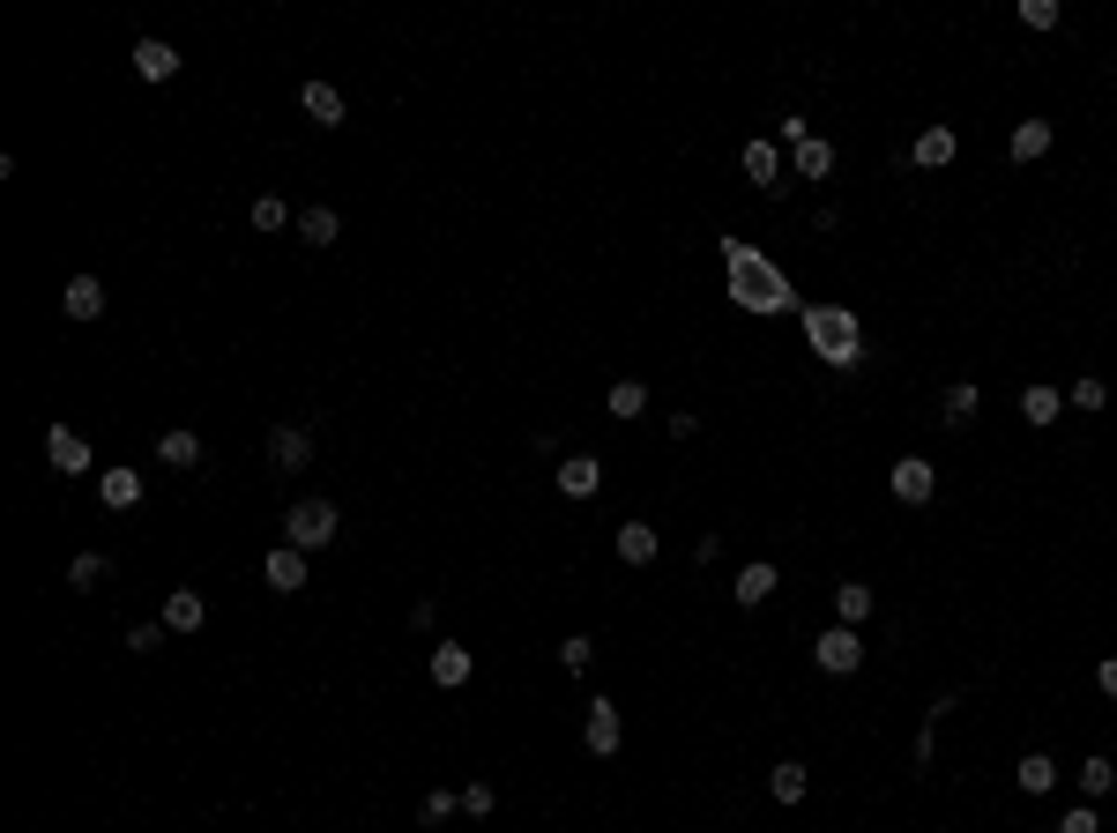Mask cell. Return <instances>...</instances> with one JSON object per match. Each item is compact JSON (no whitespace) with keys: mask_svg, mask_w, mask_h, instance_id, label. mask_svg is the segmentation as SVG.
Listing matches in <instances>:
<instances>
[{"mask_svg":"<svg viewBox=\"0 0 1117 833\" xmlns=\"http://www.w3.org/2000/svg\"><path fill=\"white\" fill-rule=\"evenodd\" d=\"M722 269H730V298H738L745 313H797V291H790V275L775 269L760 245H745V239H722Z\"/></svg>","mask_w":1117,"mask_h":833,"instance_id":"1","label":"cell"},{"mask_svg":"<svg viewBox=\"0 0 1117 833\" xmlns=\"http://www.w3.org/2000/svg\"><path fill=\"white\" fill-rule=\"evenodd\" d=\"M797 320H805V343H812L819 365H835V372L865 365V320L849 305H797Z\"/></svg>","mask_w":1117,"mask_h":833,"instance_id":"2","label":"cell"},{"mask_svg":"<svg viewBox=\"0 0 1117 833\" xmlns=\"http://www.w3.org/2000/svg\"><path fill=\"white\" fill-rule=\"evenodd\" d=\"M336 536H343L336 499H298L291 514H283V543H291V551H328Z\"/></svg>","mask_w":1117,"mask_h":833,"instance_id":"3","label":"cell"},{"mask_svg":"<svg viewBox=\"0 0 1117 833\" xmlns=\"http://www.w3.org/2000/svg\"><path fill=\"white\" fill-rule=\"evenodd\" d=\"M812 662L827 670V678H857V670H865V640H857V625H827V633L812 640Z\"/></svg>","mask_w":1117,"mask_h":833,"instance_id":"4","label":"cell"},{"mask_svg":"<svg viewBox=\"0 0 1117 833\" xmlns=\"http://www.w3.org/2000/svg\"><path fill=\"white\" fill-rule=\"evenodd\" d=\"M887 484H894L901 506H931V499H939V469L924 462V454H901V462L887 469Z\"/></svg>","mask_w":1117,"mask_h":833,"instance_id":"5","label":"cell"},{"mask_svg":"<svg viewBox=\"0 0 1117 833\" xmlns=\"http://www.w3.org/2000/svg\"><path fill=\"white\" fill-rule=\"evenodd\" d=\"M269 462H276V476H298V469L313 462V432H306V424H276L269 432Z\"/></svg>","mask_w":1117,"mask_h":833,"instance_id":"6","label":"cell"},{"mask_svg":"<svg viewBox=\"0 0 1117 833\" xmlns=\"http://www.w3.org/2000/svg\"><path fill=\"white\" fill-rule=\"evenodd\" d=\"M425 670H432V685H440V692H455V685H470V678H477V655L462 648V640H440Z\"/></svg>","mask_w":1117,"mask_h":833,"instance_id":"7","label":"cell"},{"mask_svg":"<svg viewBox=\"0 0 1117 833\" xmlns=\"http://www.w3.org/2000/svg\"><path fill=\"white\" fill-rule=\"evenodd\" d=\"M954 157H961V134H954V127H924L917 142H909V164H917V172H946Z\"/></svg>","mask_w":1117,"mask_h":833,"instance_id":"8","label":"cell"},{"mask_svg":"<svg viewBox=\"0 0 1117 833\" xmlns=\"http://www.w3.org/2000/svg\"><path fill=\"white\" fill-rule=\"evenodd\" d=\"M46 462L60 469V476H82V469H90V440H82L74 424H52L46 432Z\"/></svg>","mask_w":1117,"mask_h":833,"instance_id":"9","label":"cell"},{"mask_svg":"<svg viewBox=\"0 0 1117 833\" xmlns=\"http://www.w3.org/2000/svg\"><path fill=\"white\" fill-rule=\"evenodd\" d=\"M619 707H611V700H589V722H581V744H589V752H596V760H611V752H619Z\"/></svg>","mask_w":1117,"mask_h":833,"instance_id":"10","label":"cell"},{"mask_svg":"<svg viewBox=\"0 0 1117 833\" xmlns=\"http://www.w3.org/2000/svg\"><path fill=\"white\" fill-rule=\"evenodd\" d=\"M551 484L567 491V499H596V491H604V462H596V454H567Z\"/></svg>","mask_w":1117,"mask_h":833,"instance_id":"11","label":"cell"},{"mask_svg":"<svg viewBox=\"0 0 1117 833\" xmlns=\"http://www.w3.org/2000/svg\"><path fill=\"white\" fill-rule=\"evenodd\" d=\"M745 179H760L768 194H782V187H790V179H782V142H760V134H752V142H745Z\"/></svg>","mask_w":1117,"mask_h":833,"instance_id":"12","label":"cell"},{"mask_svg":"<svg viewBox=\"0 0 1117 833\" xmlns=\"http://www.w3.org/2000/svg\"><path fill=\"white\" fill-rule=\"evenodd\" d=\"M298 104H306V120H313V127H343V120H350V104H343V90H336V82H306V90H298Z\"/></svg>","mask_w":1117,"mask_h":833,"instance_id":"13","label":"cell"},{"mask_svg":"<svg viewBox=\"0 0 1117 833\" xmlns=\"http://www.w3.org/2000/svg\"><path fill=\"white\" fill-rule=\"evenodd\" d=\"M261 573H269V589H276V595H298V589H306V551L276 543L269 559H261Z\"/></svg>","mask_w":1117,"mask_h":833,"instance_id":"14","label":"cell"},{"mask_svg":"<svg viewBox=\"0 0 1117 833\" xmlns=\"http://www.w3.org/2000/svg\"><path fill=\"white\" fill-rule=\"evenodd\" d=\"M775 581H782V573H775L768 559H752V565L738 573V589H730V603H738V611H760V603L775 595Z\"/></svg>","mask_w":1117,"mask_h":833,"instance_id":"15","label":"cell"},{"mask_svg":"<svg viewBox=\"0 0 1117 833\" xmlns=\"http://www.w3.org/2000/svg\"><path fill=\"white\" fill-rule=\"evenodd\" d=\"M134 74H142V82H172V74H179V46L142 38V46H134Z\"/></svg>","mask_w":1117,"mask_h":833,"instance_id":"16","label":"cell"},{"mask_svg":"<svg viewBox=\"0 0 1117 833\" xmlns=\"http://www.w3.org/2000/svg\"><path fill=\"white\" fill-rule=\"evenodd\" d=\"M60 305H68V320H104V283L98 275H68Z\"/></svg>","mask_w":1117,"mask_h":833,"instance_id":"17","label":"cell"},{"mask_svg":"<svg viewBox=\"0 0 1117 833\" xmlns=\"http://www.w3.org/2000/svg\"><path fill=\"white\" fill-rule=\"evenodd\" d=\"M201 618H209L201 589H172V595H164V633H201Z\"/></svg>","mask_w":1117,"mask_h":833,"instance_id":"18","label":"cell"},{"mask_svg":"<svg viewBox=\"0 0 1117 833\" xmlns=\"http://www.w3.org/2000/svg\"><path fill=\"white\" fill-rule=\"evenodd\" d=\"M98 499L112 506V514L142 506V469H104V476H98Z\"/></svg>","mask_w":1117,"mask_h":833,"instance_id":"19","label":"cell"},{"mask_svg":"<svg viewBox=\"0 0 1117 833\" xmlns=\"http://www.w3.org/2000/svg\"><path fill=\"white\" fill-rule=\"evenodd\" d=\"M298 239H306L313 253H321V245H336V239H343V217H336L328 201H313V209H298Z\"/></svg>","mask_w":1117,"mask_h":833,"instance_id":"20","label":"cell"},{"mask_svg":"<svg viewBox=\"0 0 1117 833\" xmlns=\"http://www.w3.org/2000/svg\"><path fill=\"white\" fill-rule=\"evenodd\" d=\"M1020 416L1043 432V424H1058V416H1066V394L1050 388V380H1036V388H1020Z\"/></svg>","mask_w":1117,"mask_h":833,"instance_id":"21","label":"cell"},{"mask_svg":"<svg viewBox=\"0 0 1117 833\" xmlns=\"http://www.w3.org/2000/svg\"><path fill=\"white\" fill-rule=\"evenodd\" d=\"M805 789H812V766H805V760L768 766V796H775V804H805Z\"/></svg>","mask_w":1117,"mask_h":833,"instance_id":"22","label":"cell"},{"mask_svg":"<svg viewBox=\"0 0 1117 833\" xmlns=\"http://www.w3.org/2000/svg\"><path fill=\"white\" fill-rule=\"evenodd\" d=\"M790 164H797V179H827L835 172V142H827V134H805V142L790 149Z\"/></svg>","mask_w":1117,"mask_h":833,"instance_id":"23","label":"cell"},{"mask_svg":"<svg viewBox=\"0 0 1117 833\" xmlns=\"http://www.w3.org/2000/svg\"><path fill=\"white\" fill-rule=\"evenodd\" d=\"M1014 782H1020V796H1050V789H1058V760H1050V752H1028V760L1014 766Z\"/></svg>","mask_w":1117,"mask_h":833,"instance_id":"24","label":"cell"},{"mask_svg":"<svg viewBox=\"0 0 1117 833\" xmlns=\"http://www.w3.org/2000/svg\"><path fill=\"white\" fill-rule=\"evenodd\" d=\"M157 462H172V469H195V462H201V432H187V424H172V432H157Z\"/></svg>","mask_w":1117,"mask_h":833,"instance_id":"25","label":"cell"},{"mask_svg":"<svg viewBox=\"0 0 1117 833\" xmlns=\"http://www.w3.org/2000/svg\"><path fill=\"white\" fill-rule=\"evenodd\" d=\"M656 551H664V536H656L648 521H619V559H626V565H648Z\"/></svg>","mask_w":1117,"mask_h":833,"instance_id":"26","label":"cell"},{"mask_svg":"<svg viewBox=\"0 0 1117 833\" xmlns=\"http://www.w3.org/2000/svg\"><path fill=\"white\" fill-rule=\"evenodd\" d=\"M871 611H879V595H871L865 581H842V589H835V618H842V625H865Z\"/></svg>","mask_w":1117,"mask_h":833,"instance_id":"27","label":"cell"},{"mask_svg":"<svg viewBox=\"0 0 1117 833\" xmlns=\"http://www.w3.org/2000/svg\"><path fill=\"white\" fill-rule=\"evenodd\" d=\"M1036 157H1050V120H1020L1014 127V164H1036Z\"/></svg>","mask_w":1117,"mask_h":833,"instance_id":"28","label":"cell"},{"mask_svg":"<svg viewBox=\"0 0 1117 833\" xmlns=\"http://www.w3.org/2000/svg\"><path fill=\"white\" fill-rule=\"evenodd\" d=\"M1110 789H1117V766L1103 760V752H1095V760H1080V796H1088V804H1103Z\"/></svg>","mask_w":1117,"mask_h":833,"instance_id":"29","label":"cell"},{"mask_svg":"<svg viewBox=\"0 0 1117 833\" xmlns=\"http://www.w3.org/2000/svg\"><path fill=\"white\" fill-rule=\"evenodd\" d=\"M976 410H984L976 380H954V388H946V424H976Z\"/></svg>","mask_w":1117,"mask_h":833,"instance_id":"30","label":"cell"},{"mask_svg":"<svg viewBox=\"0 0 1117 833\" xmlns=\"http://www.w3.org/2000/svg\"><path fill=\"white\" fill-rule=\"evenodd\" d=\"M604 402H611V416H641L648 410V388H641V380H611Z\"/></svg>","mask_w":1117,"mask_h":833,"instance_id":"31","label":"cell"},{"mask_svg":"<svg viewBox=\"0 0 1117 833\" xmlns=\"http://www.w3.org/2000/svg\"><path fill=\"white\" fill-rule=\"evenodd\" d=\"M589 662H596V640H589V633H567V640H559V670H567V678H581Z\"/></svg>","mask_w":1117,"mask_h":833,"instance_id":"32","label":"cell"},{"mask_svg":"<svg viewBox=\"0 0 1117 833\" xmlns=\"http://www.w3.org/2000/svg\"><path fill=\"white\" fill-rule=\"evenodd\" d=\"M104 573H112V559H104V551H82V559L68 565V581H74V589H98Z\"/></svg>","mask_w":1117,"mask_h":833,"instance_id":"33","label":"cell"},{"mask_svg":"<svg viewBox=\"0 0 1117 833\" xmlns=\"http://www.w3.org/2000/svg\"><path fill=\"white\" fill-rule=\"evenodd\" d=\"M455 811H462V796H455V789H432V796L418 804V819H425V826H447Z\"/></svg>","mask_w":1117,"mask_h":833,"instance_id":"34","label":"cell"},{"mask_svg":"<svg viewBox=\"0 0 1117 833\" xmlns=\"http://www.w3.org/2000/svg\"><path fill=\"white\" fill-rule=\"evenodd\" d=\"M283 223H298L291 209H283V194H261V201H253V231H283Z\"/></svg>","mask_w":1117,"mask_h":833,"instance_id":"35","label":"cell"},{"mask_svg":"<svg viewBox=\"0 0 1117 833\" xmlns=\"http://www.w3.org/2000/svg\"><path fill=\"white\" fill-rule=\"evenodd\" d=\"M492 804H499L492 782H462V811H470V819H492Z\"/></svg>","mask_w":1117,"mask_h":833,"instance_id":"36","label":"cell"},{"mask_svg":"<svg viewBox=\"0 0 1117 833\" xmlns=\"http://www.w3.org/2000/svg\"><path fill=\"white\" fill-rule=\"evenodd\" d=\"M1020 23L1028 30H1058V0H1020Z\"/></svg>","mask_w":1117,"mask_h":833,"instance_id":"37","label":"cell"},{"mask_svg":"<svg viewBox=\"0 0 1117 833\" xmlns=\"http://www.w3.org/2000/svg\"><path fill=\"white\" fill-rule=\"evenodd\" d=\"M1066 402H1073V410H1103V402H1110V388H1103V380H1073Z\"/></svg>","mask_w":1117,"mask_h":833,"instance_id":"38","label":"cell"},{"mask_svg":"<svg viewBox=\"0 0 1117 833\" xmlns=\"http://www.w3.org/2000/svg\"><path fill=\"white\" fill-rule=\"evenodd\" d=\"M805 134H812V127H805V112H782V120H775V142H782V149H797Z\"/></svg>","mask_w":1117,"mask_h":833,"instance_id":"39","label":"cell"},{"mask_svg":"<svg viewBox=\"0 0 1117 833\" xmlns=\"http://www.w3.org/2000/svg\"><path fill=\"white\" fill-rule=\"evenodd\" d=\"M1058 833H1103V819H1095V804H1080V811L1058 819Z\"/></svg>","mask_w":1117,"mask_h":833,"instance_id":"40","label":"cell"},{"mask_svg":"<svg viewBox=\"0 0 1117 833\" xmlns=\"http://www.w3.org/2000/svg\"><path fill=\"white\" fill-rule=\"evenodd\" d=\"M157 640H164V625H134V633H127V648H134V655H149Z\"/></svg>","mask_w":1117,"mask_h":833,"instance_id":"41","label":"cell"},{"mask_svg":"<svg viewBox=\"0 0 1117 833\" xmlns=\"http://www.w3.org/2000/svg\"><path fill=\"white\" fill-rule=\"evenodd\" d=\"M1095 685H1103V692L1117 700V655H1103V662H1095Z\"/></svg>","mask_w":1117,"mask_h":833,"instance_id":"42","label":"cell"}]
</instances>
